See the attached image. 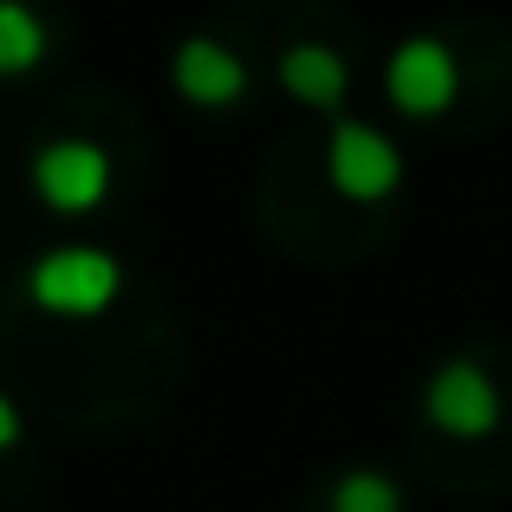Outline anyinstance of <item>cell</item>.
Wrapping results in <instances>:
<instances>
[{
  "mask_svg": "<svg viewBox=\"0 0 512 512\" xmlns=\"http://www.w3.org/2000/svg\"><path fill=\"white\" fill-rule=\"evenodd\" d=\"M169 78L195 111H234V104L247 98V85H253L247 59L214 33H188L182 46H175V59H169Z\"/></svg>",
  "mask_w": 512,
  "mask_h": 512,
  "instance_id": "8992f818",
  "label": "cell"
},
{
  "mask_svg": "<svg viewBox=\"0 0 512 512\" xmlns=\"http://www.w3.org/2000/svg\"><path fill=\"white\" fill-rule=\"evenodd\" d=\"M46 20H39V7H26V0H0V78H26L46 65Z\"/></svg>",
  "mask_w": 512,
  "mask_h": 512,
  "instance_id": "ba28073f",
  "label": "cell"
},
{
  "mask_svg": "<svg viewBox=\"0 0 512 512\" xmlns=\"http://www.w3.org/2000/svg\"><path fill=\"white\" fill-rule=\"evenodd\" d=\"M422 415L435 435L448 441H487L500 428L506 402H500V383L480 370L474 357H441L422 383Z\"/></svg>",
  "mask_w": 512,
  "mask_h": 512,
  "instance_id": "277c9868",
  "label": "cell"
},
{
  "mask_svg": "<svg viewBox=\"0 0 512 512\" xmlns=\"http://www.w3.org/2000/svg\"><path fill=\"white\" fill-rule=\"evenodd\" d=\"M26 299L46 318H65V325H85V318L111 312L124 299V260L104 247H85V240H65V247H46L33 266H26Z\"/></svg>",
  "mask_w": 512,
  "mask_h": 512,
  "instance_id": "6da1fadb",
  "label": "cell"
},
{
  "mask_svg": "<svg viewBox=\"0 0 512 512\" xmlns=\"http://www.w3.org/2000/svg\"><path fill=\"white\" fill-rule=\"evenodd\" d=\"M26 182H33V195H39L46 214L78 221V214H98L104 201H111V156L91 137H52V143L33 150Z\"/></svg>",
  "mask_w": 512,
  "mask_h": 512,
  "instance_id": "7a4b0ae2",
  "label": "cell"
},
{
  "mask_svg": "<svg viewBox=\"0 0 512 512\" xmlns=\"http://www.w3.org/2000/svg\"><path fill=\"white\" fill-rule=\"evenodd\" d=\"M279 85H286L292 104H305L318 117H338L350 98V59L338 46H325V39H292L279 52Z\"/></svg>",
  "mask_w": 512,
  "mask_h": 512,
  "instance_id": "52a82bcc",
  "label": "cell"
},
{
  "mask_svg": "<svg viewBox=\"0 0 512 512\" xmlns=\"http://www.w3.org/2000/svg\"><path fill=\"white\" fill-rule=\"evenodd\" d=\"M331 512H409V493L383 467H344L331 480Z\"/></svg>",
  "mask_w": 512,
  "mask_h": 512,
  "instance_id": "9c48e42d",
  "label": "cell"
},
{
  "mask_svg": "<svg viewBox=\"0 0 512 512\" xmlns=\"http://www.w3.org/2000/svg\"><path fill=\"white\" fill-rule=\"evenodd\" d=\"M20 435H26V415H20V402L0 389V454L7 448H20Z\"/></svg>",
  "mask_w": 512,
  "mask_h": 512,
  "instance_id": "30bf717a",
  "label": "cell"
},
{
  "mask_svg": "<svg viewBox=\"0 0 512 512\" xmlns=\"http://www.w3.org/2000/svg\"><path fill=\"white\" fill-rule=\"evenodd\" d=\"M383 91L402 117L415 124H435L441 111H454L461 98V59L441 33H409L396 39V52L383 59Z\"/></svg>",
  "mask_w": 512,
  "mask_h": 512,
  "instance_id": "3957f363",
  "label": "cell"
},
{
  "mask_svg": "<svg viewBox=\"0 0 512 512\" xmlns=\"http://www.w3.org/2000/svg\"><path fill=\"white\" fill-rule=\"evenodd\" d=\"M402 150L383 137L376 124H363V117H338L331 124V143H325V182L338 188L344 201H389L402 188Z\"/></svg>",
  "mask_w": 512,
  "mask_h": 512,
  "instance_id": "5b68a950",
  "label": "cell"
}]
</instances>
